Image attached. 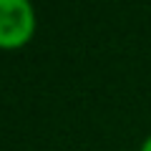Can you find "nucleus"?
Returning <instances> with one entry per match:
<instances>
[{
	"label": "nucleus",
	"mask_w": 151,
	"mask_h": 151,
	"mask_svg": "<svg viewBox=\"0 0 151 151\" xmlns=\"http://www.w3.org/2000/svg\"><path fill=\"white\" fill-rule=\"evenodd\" d=\"M35 33V10L28 0H0V48L18 50Z\"/></svg>",
	"instance_id": "obj_1"
},
{
	"label": "nucleus",
	"mask_w": 151,
	"mask_h": 151,
	"mask_svg": "<svg viewBox=\"0 0 151 151\" xmlns=\"http://www.w3.org/2000/svg\"><path fill=\"white\" fill-rule=\"evenodd\" d=\"M139 151H151V136L144 141V144H141V149H139Z\"/></svg>",
	"instance_id": "obj_2"
}]
</instances>
